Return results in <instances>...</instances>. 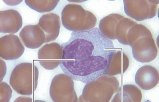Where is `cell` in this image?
Here are the masks:
<instances>
[{
  "label": "cell",
  "instance_id": "cell-1",
  "mask_svg": "<svg viewBox=\"0 0 159 102\" xmlns=\"http://www.w3.org/2000/svg\"><path fill=\"white\" fill-rule=\"evenodd\" d=\"M63 53L60 67L74 80L87 84L106 75L116 50L113 42L95 27L89 30L73 32L61 45Z\"/></svg>",
  "mask_w": 159,
  "mask_h": 102
},
{
  "label": "cell",
  "instance_id": "cell-2",
  "mask_svg": "<svg viewBox=\"0 0 159 102\" xmlns=\"http://www.w3.org/2000/svg\"><path fill=\"white\" fill-rule=\"evenodd\" d=\"M39 75L38 69L34 64L29 63L19 64L11 72L10 86L18 94L30 96L37 88Z\"/></svg>",
  "mask_w": 159,
  "mask_h": 102
},
{
  "label": "cell",
  "instance_id": "cell-3",
  "mask_svg": "<svg viewBox=\"0 0 159 102\" xmlns=\"http://www.w3.org/2000/svg\"><path fill=\"white\" fill-rule=\"evenodd\" d=\"M119 88L115 77L104 75L87 84L80 96L85 102H109Z\"/></svg>",
  "mask_w": 159,
  "mask_h": 102
},
{
  "label": "cell",
  "instance_id": "cell-4",
  "mask_svg": "<svg viewBox=\"0 0 159 102\" xmlns=\"http://www.w3.org/2000/svg\"><path fill=\"white\" fill-rule=\"evenodd\" d=\"M61 19L64 27L73 32L89 30L94 28L97 23L93 13L75 4H70L64 8Z\"/></svg>",
  "mask_w": 159,
  "mask_h": 102
},
{
  "label": "cell",
  "instance_id": "cell-5",
  "mask_svg": "<svg viewBox=\"0 0 159 102\" xmlns=\"http://www.w3.org/2000/svg\"><path fill=\"white\" fill-rule=\"evenodd\" d=\"M49 93L53 102L78 101L73 79L65 74H58L53 78Z\"/></svg>",
  "mask_w": 159,
  "mask_h": 102
},
{
  "label": "cell",
  "instance_id": "cell-6",
  "mask_svg": "<svg viewBox=\"0 0 159 102\" xmlns=\"http://www.w3.org/2000/svg\"><path fill=\"white\" fill-rule=\"evenodd\" d=\"M126 15L140 21L152 19L157 14L159 1H123Z\"/></svg>",
  "mask_w": 159,
  "mask_h": 102
},
{
  "label": "cell",
  "instance_id": "cell-7",
  "mask_svg": "<svg viewBox=\"0 0 159 102\" xmlns=\"http://www.w3.org/2000/svg\"><path fill=\"white\" fill-rule=\"evenodd\" d=\"M131 47L133 57L139 62H150L157 57L158 50L152 36L141 38Z\"/></svg>",
  "mask_w": 159,
  "mask_h": 102
},
{
  "label": "cell",
  "instance_id": "cell-8",
  "mask_svg": "<svg viewBox=\"0 0 159 102\" xmlns=\"http://www.w3.org/2000/svg\"><path fill=\"white\" fill-rule=\"evenodd\" d=\"M62 47L58 43L45 44L38 53L39 63L46 70H54L58 67L62 61Z\"/></svg>",
  "mask_w": 159,
  "mask_h": 102
},
{
  "label": "cell",
  "instance_id": "cell-9",
  "mask_svg": "<svg viewBox=\"0 0 159 102\" xmlns=\"http://www.w3.org/2000/svg\"><path fill=\"white\" fill-rule=\"evenodd\" d=\"M24 51V46L17 36L9 35L0 39V57L3 59L16 60Z\"/></svg>",
  "mask_w": 159,
  "mask_h": 102
},
{
  "label": "cell",
  "instance_id": "cell-10",
  "mask_svg": "<svg viewBox=\"0 0 159 102\" xmlns=\"http://www.w3.org/2000/svg\"><path fill=\"white\" fill-rule=\"evenodd\" d=\"M19 36L25 46L30 49L39 48L46 40L45 32L38 25L25 26L21 30Z\"/></svg>",
  "mask_w": 159,
  "mask_h": 102
},
{
  "label": "cell",
  "instance_id": "cell-11",
  "mask_svg": "<svg viewBox=\"0 0 159 102\" xmlns=\"http://www.w3.org/2000/svg\"><path fill=\"white\" fill-rule=\"evenodd\" d=\"M0 32L2 33L15 34L23 25V19L16 10H9L0 12Z\"/></svg>",
  "mask_w": 159,
  "mask_h": 102
},
{
  "label": "cell",
  "instance_id": "cell-12",
  "mask_svg": "<svg viewBox=\"0 0 159 102\" xmlns=\"http://www.w3.org/2000/svg\"><path fill=\"white\" fill-rule=\"evenodd\" d=\"M45 32V44L54 41L59 35L61 22L59 16L49 13L42 16L37 24Z\"/></svg>",
  "mask_w": 159,
  "mask_h": 102
},
{
  "label": "cell",
  "instance_id": "cell-13",
  "mask_svg": "<svg viewBox=\"0 0 159 102\" xmlns=\"http://www.w3.org/2000/svg\"><path fill=\"white\" fill-rule=\"evenodd\" d=\"M159 81V73L151 65L142 67L137 72L135 76V83L142 89L150 90L156 87Z\"/></svg>",
  "mask_w": 159,
  "mask_h": 102
},
{
  "label": "cell",
  "instance_id": "cell-14",
  "mask_svg": "<svg viewBox=\"0 0 159 102\" xmlns=\"http://www.w3.org/2000/svg\"><path fill=\"white\" fill-rule=\"evenodd\" d=\"M125 17L119 14H112L107 16L100 21L99 30L103 36L110 40H115L117 25Z\"/></svg>",
  "mask_w": 159,
  "mask_h": 102
},
{
  "label": "cell",
  "instance_id": "cell-15",
  "mask_svg": "<svg viewBox=\"0 0 159 102\" xmlns=\"http://www.w3.org/2000/svg\"><path fill=\"white\" fill-rule=\"evenodd\" d=\"M129 66L127 56L122 51H116L109 63L106 75L114 76L124 73Z\"/></svg>",
  "mask_w": 159,
  "mask_h": 102
},
{
  "label": "cell",
  "instance_id": "cell-16",
  "mask_svg": "<svg viewBox=\"0 0 159 102\" xmlns=\"http://www.w3.org/2000/svg\"><path fill=\"white\" fill-rule=\"evenodd\" d=\"M144 36H152V33L147 27L137 23L129 29L124 45L131 46L138 39Z\"/></svg>",
  "mask_w": 159,
  "mask_h": 102
},
{
  "label": "cell",
  "instance_id": "cell-17",
  "mask_svg": "<svg viewBox=\"0 0 159 102\" xmlns=\"http://www.w3.org/2000/svg\"><path fill=\"white\" fill-rule=\"evenodd\" d=\"M60 1H29L26 0L25 3L30 8L40 13L49 12L52 11Z\"/></svg>",
  "mask_w": 159,
  "mask_h": 102
},
{
  "label": "cell",
  "instance_id": "cell-18",
  "mask_svg": "<svg viewBox=\"0 0 159 102\" xmlns=\"http://www.w3.org/2000/svg\"><path fill=\"white\" fill-rule=\"evenodd\" d=\"M136 23V22L129 18L124 17L121 19L116 28V39L120 44L124 45L126 34L129 29Z\"/></svg>",
  "mask_w": 159,
  "mask_h": 102
},
{
  "label": "cell",
  "instance_id": "cell-19",
  "mask_svg": "<svg viewBox=\"0 0 159 102\" xmlns=\"http://www.w3.org/2000/svg\"><path fill=\"white\" fill-rule=\"evenodd\" d=\"M122 87L134 102H141L142 99L141 91L136 86L132 85H126Z\"/></svg>",
  "mask_w": 159,
  "mask_h": 102
},
{
  "label": "cell",
  "instance_id": "cell-20",
  "mask_svg": "<svg viewBox=\"0 0 159 102\" xmlns=\"http://www.w3.org/2000/svg\"><path fill=\"white\" fill-rule=\"evenodd\" d=\"M1 101L0 102H9L12 95V90L10 86L7 83L1 82Z\"/></svg>",
  "mask_w": 159,
  "mask_h": 102
},
{
  "label": "cell",
  "instance_id": "cell-21",
  "mask_svg": "<svg viewBox=\"0 0 159 102\" xmlns=\"http://www.w3.org/2000/svg\"><path fill=\"white\" fill-rule=\"evenodd\" d=\"M121 92V99L122 102H134L130 97L122 90V87H120Z\"/></svg>",
  "mask_w": 159,
  "mask_h": 102
},
{
  "label": "cell",
  "instance_id": "cell-22",
  "mask_svg": "<svg viewBox=\"0 0 159 102\" xmlns=\"http://www.w3.org/2000/svg\"><path fill=\"white\" fill-rule=\"evenodd\" d=\"M6 63L2 60L1 59V82L2 80L6 73Z\"/></svg>",
  "mask_w": 159,
  "mask_h": 102
},
{
  "label": "cell",
  "instance_id": "cell-23",
  "mask_svg": "<svg viewBox=\"0 0 159 102\" xmlns=\"http://www.w3.org/2000/svg\"><path fill=\"white\" fill-rule=\"evenodd\" d=\"M14 102H33L32 98L27 96H20L14 100Z\"/></svg>",
  "mask_w": 159,
  "mask_h": 102
},
{
  "label": "cell",
  "instance_id": "cell-24",
  "mask_svg": "<svg viewBox=\"0 0 159 102\" xmlns=\"http://www.w3.org/2000/svg\"><path fill=\"white\" fill-rule=\"evenodd\" d=\"M111 102H122L120 90V87L119 89L117 91L116 95L115 96Z\"/></svg>",
  "mask_w": 159,
  "mask_h": 102
},
{
  "label": "cell",
  "instance_id": "cell-25",
  "mask_svg": "<svg viewBox=\"0 0 159 102\" xmlns=\"http://www.w3.org/2000/svg\"><path fill=\"white\" fill-rule=\"evenodd\" d=\"M3 1L9 6H16L21 3L23 1Z\"/></svg>",
  "mask_w": 159,
  "mask_h": 102
},
{
  "label": "cell",
  "instance_id": "cell-26",
  "mask_svg": "<svg viewBox=\"0 0 159 102\" xmlns=\"http://www.w3.org/2000/svg\"><path fill=\"white\" fill-rule=\"evenodd\" d=\"M34 102H46L41 100H35Z\"/></svg>",
  "mask_w": 159,
  "mask_h": 102
}]
</instances>
